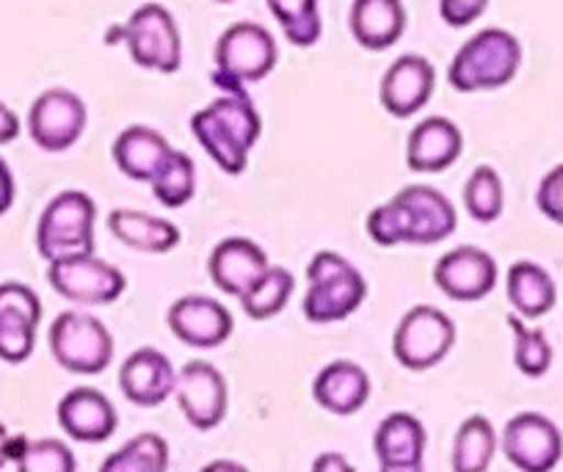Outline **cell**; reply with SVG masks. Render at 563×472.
Returning <instances> with one entry per match:
<instances>
[{"instance_id":"1","label":"cell","mask_w":563,"mask_h":472,"mask_svg":"<svg viewBox=\"0 0 563 472\" xmlns=\"http://www.w3.org/2000/svg\"><path fill=\"white\" fill-rule=\"evenodd\" d=\"M459 216L451 199L431 186H406L371 210L365 227L373 243L389 249L400 243L434 246L456 232Z\"/></svg>"},{"instance_id":"2","label":"cell","mask_w":563,"mask_h":472,"mask_svg":"<svg viewBox=\"0 0 563 472\" xmlns=\"http://www.w3.org/2000/svg\"><path fill=\"white\" fill-rule=\"evenodd\" d=\"M191 133L210 161L227 175L246 172L249 152L260 141L263 119L249 97L221 95L191 117Z\"/></svg>"},{"instance_id":"3","label":"cell","mask_w":563,"mask_h":472,"mask_svg":"<svg viewBox=\"0 0 563 472\" xmlns=\"http://www.w3.org/2000/svg\"><path fill=\"white\" fill-rule=\"evenodd\" d=\"M522 67V45L506 29H484L470 36L448 67V80L462 95L495 91L511 84Z\"/></svg>"},{"instance_id":"4","label":"cell","mask_w":563,"mask_h":472,"mask_svg":"<svg viewBox=\"0 0 563 472\" xmlns=\"http://www.w3.org/2000/svg\"><path fill=\"white\" fill-rule=\"evenodd\" d=\"M276 40L260 23L243 20L230 25L216 42V73L213 84L224 89V95L249 97L246 86L268 78L276 67Z\"/></svg>"},{"instance_id":"5","label":"cell","mask_w":563,"mask_h":472,"mask_svg":"<svg viewBox=\"0 0 563 472\" xmlns=\"http://www.w3.org/2000/svg\"><path fill=\"white\" fill-rule=\"evenodd\" d=\"M307 296L301 309L310 323H338L367 298V282L343 254L318 252L307 265Z\"/></svg>"},{"instance_id":"6","label":"cell","mask_w":563,"mask_h":472,"mask_svg":"<svg viewBox=\"0 0 563 472\" xmlns=\"http://www.w3.org/2000/svg\"><path fill=\"white\" fill-rule=\"evenodd\" d=\"M97 205L84 191H62L47 202L36 224V249L47 265L64 257L95 254Z\"/></svg>"},{"instance_id":"7","label":"cell","mask_w":563,"mask_h":472,"mask_svg":"<svg viewBox=\"0 0 563 472\" xmlns=\"http://www.w3.org/2000/svg\"><path fill=\"white\" fill-rule=\"evenodd\" d=\"M47 343L53 360L75 376H97L113 362V334L100 318L78 309L58 315Z\"/></svg>"},{"instance_id":"8","label":"cell","mask_w":563,"mask_h":472,"mask_svg":"<svg viewBox=\"0 0 563 472\" xmlns=\"http://www.w3.org/2000/svg\"><path fill=\"white\" fill-rule=\"evenodd\" d=\"M135 67L172 75L183 64V40L175 18L161 3H144L119 29Z\"/></svg>"},{"instance_id":"9","label":"cell","mask_w":563,"mask_h":472,"mask_svg":"<svg viewBox=\"0 0 563 472\" xmlns=\"http://www.w3.org/2000/svg\"><path fill=\"white\" fill-rule=\"evenodd\" d=\"M456 343V323L442 309L417 304L400 318L393 334V354L406 371H431L451 354Z\"/></svg>"},{"instance_id":"10","label":"cell","mask_w":563,"mask_h":472,"mask_svg":"<svg viewBox=\"0 0 563 472\" xmlns=\"http://www.w3.org/2000/svg\"><path fill=\"white\" fill-rule=\"evenodd\" d=\"M47 282L62 298L89 307H108L128 290V279L117 265L97 254H78L47 265Z\"/></svg>"},{"instance_id":"11","label":"cell","mask_w":563,"mask_h":472,"mask_svg":"<svg viewBox=\"0 0 563 472\" xmlns=\"http://www.w3.org/2000/svg\"><path fill=\"white\" fill-rule=\"evenodd\" d=\"M89 111L86 102L69 89H47L29 111V133L45 152H67L84 139Z\"/></svg>"},{"instance_id":"12","label":"cell","mask_w":563,"mask_h":472,"mask_svg":"<svg viewBox=\"0 0 563 472\" xmlns=\"http://www.w3.org/2000/svg\"><path fill=\"white\" fill-rule=\"evenodd\" d=\"M503 453L519 472H552L563 459V437L550 417L522 411L503 428Z\"/></svg>"},{"instance_id":"13","label":"cell","mask_w":563,"mask_h":472,"mask_svg":"<svg viewBox=\"0 0 563 472\" xmlns=\"http://www.w3.org/2000/svg\"><path fill=\"white\" fill-rule=\"evenodd\" d=\"M175 398L194 428L210 431L224 420L230 389L219 367L205 360H191L177 371Z\"/></svg>"},{"instance_id":"14","label":"cell","mask_w":563,"mask_h":472,"mask_svg":"<svg viewBox=\"0 0 563 472\" xmlns=\"http://www.w3.org/2000/svg\"><path fill=\"white\" fill-rule=\"evenodd\" d=\"M42 301L23 282L0 285V360L20 365L34 354Z\"/></svg>"},{"instance_id":"15","label":"cell","mask_w":563,"mask_h":472,"mask_svg":"<svg viewBox=\"0 0 563 472\" xmlns=\"http://www.w3.org/2000/svg\"><path fill=\"white\" fill-rule=\"evenodd\" d=\"M172 334L191 349H219L235 332L232 312L210 296H180L166 312Z\"/></svg>"},{"instance_id":"16","label":"cell","mask_w":563,"mask_h":472,"mask_svg":"<svg viewBox=\"0 0 563 472\" xmlns=\"http://www.w3.org/2000/svg\"><path fill=\"white\" fill-rule=\"evenodd\" d=\"M437 86V69L426 56H406L395 58L384 73L382 86H378V100L384 111L395 119H411L417 111L429 106Z\"/></svg>"},{"instance_id":"17","label":"cell","mask_w":563,"mask_h":472,"mask_svg":"<svg viewBox=\"0 0 563 472\" xmlns=\"http://www.w3.org/2000/svg\"><path fill=\"white\" fill-rule=\"evenodd\" d=\"M434 282L453 301H481L497 285V263L478 246H456L434 265Z\"/></svg>"},{"instance_id":"18","label":"cell","mask_w":563,"mask_h":472,"mask_svg":"<svg viewBox=\"0 0 563 472\" xmlns=\"http://www.w3.org/2000/svg\"><path fill=\"white\" fill-rule=\"evenodd\" d=\"M177 371L169 356L158 349H135L119 371V387L135 406L153 409L175 395Z\"/></svg>"},{"instance_id":"19","label":"cell","mask_w":563,"mask_h":472,"mask_svg":"<svg viewBox=\"0 0 563 472\" xmlns=\"http://www.w3.org/2000/svg\"><path fill=\"white\" fill-rule=\"evenodd\" d=\"M464 152V135L448 117H429L415 124L406 139V166L422 175L448 172Z\"/></svg>"},{"instance_id":"20","label":"cell","mask_w":563,"mask_h":472,"mask_svg":"<svg viewBox=\"0 0 563 472\" xmlns=\"http://www.w3.org/2000/svg\"><path fill=\"white\" fill-rule=\"evenodd\" d=\"M56 417L58 426L64 428L67 437L86 444L106 442L108 437H113V431H117L119 426V417L111 398L95 387L69 389V393L58 400Z\"/></svg>"},{"instance_id":"21","label":"cell","mask_w":563,"mask_h":472,"mask_svg":"<svg viewBox=\"0 0 563 472\" xmlns=\"http://www.w3.org/2000/svg\"><path fill=\"white\" fill-rule=\"evenodd\" d=\"M268 268V254L249 238H224L221 243H216L208 260V274L213 285L235 298L246 296L254 282Z\"/></svg>"},{"instance_id":"22","label":"cell","mask_w":563,"mask_h":472,"mask_svg":"<svg viewBox=\"0 0 563 472\" xmlns=\"http://www.w3.org/2000/svg\"><path fill=\"white\" fill-rule=\"evenodd\" d=\"M318 406L332 415H356L371 398V376L362 365L349 360H334L312 382Z\"/></svg>"},{"instance_id":"23","label":"cell","mask_w":563,"mask_h":472,"mask_svg":"<svg viewBox=\"0 0 563 472\" xmlns=\"http://www.w3.org/2000/svg\"><path fill=\"white\" fill-rule=\"evenodd\" d=\"M382 470H420L426 453V428L409 411H393L384 417L373 437Z\"/></svg>"},{"instance_id":"24","label":"cell","mask_w":563,"mask_h":472,"mask_svg":"<svg viewBox=\"0 0 563 472\" xmlns=\"http://www.w3.org/2000/svg\"><path fill=\"white\" fill-rule=\"evenodd\" d=\"M349 29L356 45L365 51H389L406 31V7L400 0H354Z\"/></svg>"},{"instance_id":"25","label":"cell","mask_w":563,"mask_h":472,"mask_svg":"<svg viewBox=\"0 0 563 472\" xmlns=\"http://www.w3.org/2000/svg\"><path fill=\"white\" fill-rule=\"evenodd\" d=\"M111 152L113 164L119 166L122 175H128L135 183H153L161 166L166 164V157L172 155V146L158 130L133 124L117 135Z\"/></svg>"},{"instance_id":"26","label":"cell","mask_w":563,"mask_h":472,"mask_svg":"<svg viewBox=\"0 0 563 472\" xmlns=\"http://www.w3.org/2000/svg\"><path fill=\"white\" fill-rule=\"evenodd\" d=\"M506 293L511 301L514 315L522 321H536L552 312L558 301V287L550 271L541 268L539 263L519 260L506 274Z\"/></svg>"},{"instance_id":"27","label":"cell","mask_w":563,"mask_h":472,"mask_svg":"<svg viewBox=\"0 0 563 472\" xmlns=\"http://www.w3.org/2000/svg\"><path fill=\"white\" fill-rule=\"evenodd\" d=\"M108 230L119 243L147 254H166L180 243V227L141 210H113L108 216Z\"/></svg>"},{"instance_id":"28","label":"cell","mask_w":563,"mask_h":472,"mask_svg":"<svg viewBox=\"0 0 563 472\" xmlns=\"http://www.w3.org/2000/svg\"><path fill=\"white\" fill-rule=\"evenodd\" d=\"M497 453V431L489 417L473 415L459 426L453 439V472H486Z\"/></svg>"},{"instance_id":"29","label":"cell","mask_w":563,"mask_h":472,"mask_svg":"<svg viewBox=\"0 0 563 472\" xmlns=\"http://www.w3.org/2000/svg\"><path fill=\"white\" fill-rule=\"evenodd\" d=\"M100 472H169V444L161 433H135L102 461Z\"/></svg>"},{"instance_id":"30","label":"cell","mask_w":563,"mask_h":472,"mask_svg":"<svg viewBox=\"0 0 563 472\" xmlns=\"http://www.w3.org/2000/svg\"><path fill=\"white\" fill-rule=\"evenodd\" d=\"M296 290V276L282 265H271L257 282H254L252 290L241 298L243 312L252 318V321H268L274 315H279L282 309L288 307L290 296Z\"/></svg>"},{"instance_id":"31","label":"cell","mask_w":563,"mask_h":472,"mask_svg":"<svg viewBox=\"0 0 563 472\" xmlns=\"http://www.w3.org/2000/svg\"><path fill=\"white\" fill-rule=\"evenodd\" d=\"M268 9L294 47H312L321 40L323 20L316 0H271Z\"/></svg>"},{"instance_id":"32","label":"cell","mask_w":563,"mask_h":472,"mask_svg":"<svg viewBox=\"0 0 563 472\" xmlns=\"http://www.w3.org/2000/svg\"><path fill=\"white\" fill-rule=\"evenodd\" d=\"M150 188H153L155 199L164 208H186L194 199V194H197V166H194V161L186 152L172 150V155L166 157V164L161 166Z\"/></svg>"},{"instance_id":"33","label":"cell","mask_w":563,"mask_h":472,"mask_svg":"<svg viewBox=\"0 0 563 472\" xmlns=\"http://www.w3.org/2000/svg\"><path fill=\"white\" fill-rule=\"evenodd\" d=\"M464 208L478 224H492L506 208V188L495 166H478L464 183Z\"/></svg>"},{"instance_id":"34","label":"cell","mask_w":563,"mask_h":472,"mask_svg":"<svg viewBox=\"0 0 563 472\" xmlns=\"http://www.w3.org/2000/svg\"><path fill=\"white\" fill-rule=\"evenodd\" d=\"M506 323L514 334V365L522 376L541 378L552 367V345L541 329H528L522 318L506 315Z\"/></svg>"},{"instance_id":"35","label":"cell","mask_w":563,"mask_h":472,"mask_svg":"<svg viewBox=\"0 0 563 472\" xmlns=\"http://www.w3.org/2000/svg\"><path fill=\"white\" fill-rule=\"evenodd\" d=\"M14 464L18 472H75V453L62 439H23Z\"/></svg>"},{"instance_id":"36","label":"cell","mask_w":563,"mask_h":472,"mask_svg":"<svg viewBox=\"0 0 563 472\" xmlns=\"http://www.w3.org/2000/svg\"><path fill=\"white\" fill-rule=\"evenodd\" d=\"M536 208L552 224L563 227V164H558L555 169H550L541 177L539 188H536Z\"/></svg>"},{"instance_id":"37","label":"cell","mask_w":563,"mask_h":472,"mask_svg":"<svg viewBox=\"0 0 563 472\" xmlns=\"http://www.w3.org/2000/svg\"><path fill=\"white\" fill-rule=\"evenodd\" d=\"M486 12L484 0H442L440 18L451 29H467Z\"/></svg>"},{"instance_id":"38","label":"cell","mask_w":563,"mask_h":472,"mask_svg":"<svg viewBox=\"0 0 563 472\" xmlns=\"http://www.w3.org/2000/svg\"><path fill=\"white\" fill-rule=\"evenodd\" d=\"M14 197H18V183H14V175L7 161L0 157V216H7L12 210Z\"/></svg>"},{"instance_id":"39","label":"cell","mask_w":563,"mask_h":472,"mask_svg":"<svg viewBox=\"0 0 563 472\" xmlns=\"http://www.w3.org/2000/svg\"><path fill=\"white\" fill-rule=\"evenodd\" d=\"M20 130H23L20 117L7 106V102L0 100V146L12 144V141L20 135Z\"/></svg>"},{"instance_id":"40","label":"cell","mask_w":563,"mask_h":472,"mask_svg":"<svg viewBox=\"0 0 563 472\" xmlns=\"http://www.w3.org/2000/svg\"><path fill=\"white\" fill-rule=\"evenodd\" d=\"M312 472H356V470L343 453L329 450V453H321L316 461H312Z\"/></svg>"},{"instance_id":"41","label":"cell","mask_w":563,"mask_h":472,"mask_svg":"<svg viewBox=\"0 0 563 472\" xmlns=\"http://www.w3.org/2000/svg\"><path fill=\"white\" fill-rule=\"evenodd\" d=\"M23 439L25 437H12V433H9V428L0 422V470H3L9 461H14L20 444H23Z\"/></svg>"},{"instance_id":"42","label":"cell","mask_w":563,"mask_h":472,"mask_svg":"<svg viewBox=\"0 0 563 472\" xmlns=\"http://www.w3.org/2000/svg\"><path fill=\"white\" fill-rule=\"evenodd\" d=\"M199 472H249V470L243 464H238V461L216 459V461H210V464H205Z\"/></svg>"},{"instance_id":"43","label":"cell","mask_w":563,"mask_h":472,"mask_svg":"<svg viewBox=\"0 0 563 472\" xmlns=\"http://www.w3.org/2000/svg\"><path fill=\"white\" fill-rule=\"evenodd\" d=\"M382 472H422V466L420 470H382Z\"/></svg>"}]
</instances>
